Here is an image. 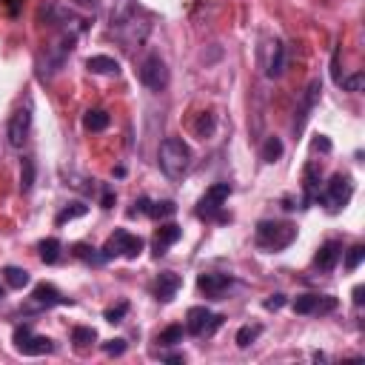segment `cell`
Here are the masks:
<instances>
[{"label":"cell","mask_w":365,"mask_h":365,"mask_svg":"<svg viewBox=\"0 0 365 365\" xmlns=\"http://www.w3.org/2000/svg\"><path fill=\"white\" fill-rule=\"evenodd\" d=\"M148 208H152V200L140 197V200H135V208L128 211V214H132V217H137V214H148Z\"/></svg>","instance_id":"obj_40"},{"label":"cell","mask_w":365,"mask_h":365,"mask_svg":"<svg viewBox=\"0 0 365 365\" xmlns=\"http://www.w3.org/2000/svg\"><path fill=\"white\" fill-rule=\"evenodd\" d=\"M231 195V186L228 183H214L206 195L200 197L195 214L200 220H226V214H223V203L228 200Z\"/></svg>","instance_id":"obj_9"},{"label":"cell","mask_w":365,"mask_h":365,"mask_svg":"<svg viewBox=\"0 0 365 365\" xmlns=\"http://www.w3.org/2000/svg\"><path fill=\"white\" fill-rule=\"evenodd\" d=\"M86 69H89L92 75H117L120 63L109 55H92L89 60H86Z\"/></svg>","instance_id":"obj_21"},{"label":"cell","mask_w":365,"mask_h":365,"mask_svg":"<svg viewBox=\"0 0 365 365\" xmlns=\"http://www.w3.org/2000/svg\"><path fill=\"white\" fill-rule=\"evenodd\" d=\"M286 303H288L286 294H271V297L266 299V303H263V308H266V311H280Z\"/></svg>","instance_id":"obj_39"},{"label":"cell","mask_w":365,"mask_h":365,"mask_svg":"<svg viewBox=\"0 0 365 365\" xmlns=\"http://www.w3.org/2000/svg\"><path fill=\"white\" fill-rule=\"evenodd\" d=\"M297 240V226L291 223H277V220H263L257 226V246L263 251H283Z\"/></svg>","instance_id":"obj_5"},{"label":"cell","mask_w":365,"mask_h":365,"mask_svg":"<svg viewBox=\"0 0 365 365\" xmlns=\"http://www.w3.org/2000/svg\"><path fill=\"white\" fill-rule=\"evenodd\" d=\"M14 348L26 357H43V354H52L55 351V342L49 337H37L32 334L29 326L23 328H14Z\"/></svg>","instance_id":"obj_12"},{"label":"cell","mask_w":365,"mask_h":365,"mask_svg":"<svg viewBox=\"0 0 365 365\" xmlns=\"http://www.w3.org/2000/svg\"><path fill=\"white\" fill-rule=\"evenodd\" d=\"M157 160H160V168L168 180H183L191 168V148L183 137H166L157 148Z\"/></svg>","instance_id":"obj_2"},{"label":"cell","mask_w":365,"mask_h":365,"mask_svg":"<svg viewBox=\"0 0 365 365\" xmlns=\"http://www.w3.org/2000/svg\"><path fill=\"white\" fill-rule=\"evenodd\" d=\"M171 214H177V203H171V200H163V203H152V208H148V217H155V220L171 217Z\"/></svg>","instance_id":"obj_33"},{"label":"cell","mask_w":365,"mask_h":365,"mask_svg":"<svg viewBox=\"0 0 365 365\" xmlns=\"http://www.w3.org/2000/svg\"><path fill=\"white\" fill-rule=\"evenodd\" d=\"M337 308L334 297H319V294H299L294 299V314H331Z\"/></svg>","instance_id":"obj_14"},{"label":"cell","mask_w":365,"mask_h":365,"mask_svg":"<svg viewBox=\"0 0 365 365\" xmlns=\"http://www.w3.org/2000/svg\"><path fill=\"white\" fill-rule=\"evenodd\" d=\"M0 299H3V288H0Z\"/></svg>","instance_id":"obj_47"},{"label":"cell","mask_w":365,"mask_h":365,"mask_svg":"<svg viewBox=\"0 0 365 365\" xmlns=\"http://www.w3.org/2000/svg\"><path fill=\"white\" fill-rule=\"evenodd\" d=\"M75 3H80L83 9H92V12H97V9L103 6V0H75Z\"/></svg>","instance_id":"obj_42"},{"label":"cell","mask_w":365,"mask_h":365,"mask_svg":"<svg viewBox=\"0 0 365 365\" xmlns=\"http://www.w3.org/2000/svg\"><path fill=\"white\" fill-rule=\"evenodd\" d=\"M180 286H183L180 274H175V271H166V274H160V277H157V283H155V297L160 299V303H171V299L177 297Z\"/></svg>","instance_id":"obj_18"},{"label":"cell","mask_w":365,"mask_h":365,"mask_svg":"<svg viewBox=\"0 0 365 365\" xmlns=\"http://www.w3.org/2000/svg\"><path fill=\"white\" fill-rule=\"evenodd\" d=\"M234 286V280L228 274H200L197 277V288L208 297V299H223L226 291Z\"/></svg>","instance_id":"obj_16"},{"label":"cell","mask_w":365,"mask_h":365,"mask_svg":"<svg viewBox=\"0 0 365 365\" xmlns=\"http://www.w3.org/2000/svg\"><path fill=\"white\" fill-rule=\"evenodd\" d=\"M180 237H183V228L180 226H175V223L160 226L157 228V237H155V257H157V260L168 251V246H175Z\"/></svg>","instance_id":"obj_20"},{"label":"cell","mask_w":365,"mask_h":365,"mask_svg":"<svg viewBox=\"0 0 365 365\" xmlns=\"http://www.w3.org/2000/svg\"><path fill=\"white\" fill-rule=\"evenodd\" d=\"M86 211H89V206H86V203H72V206H66V208H63V211L57 214L55 223H57V226H66V223H72V220L83 217Z\"/></svg>","instance_id":"obj_27"},{"label":"cell","mask_w":365,"mask_h":365,"mask_svg":"<svg viewBox=\"0 0 365 365\" xmlns=\"http://www.w3.org/2000/svg\"><path fill=\"white\" fill-rule=\"evenodd\" d=\"M362 260H365V246H354V248H348V254H346V268H348V271H357Z\"/></svg>","instance_id":"obj_36"},{"label":"cell","mask_w":365,"mask_h":365,"mask_svg":"<svg viewBox=\"0 0 365 365\" xmlns=\"http://www.w3.org/2000/svg\"><path fill=\"white\" fill-rule=\"evenodd\" d=\"M34 175H37L34 160L23 157V163H20V191H23V195H29V191L34 188Z\"/></svg>","instance_id":"obj_25"},{"label":"cell","mask_w":365,"mask_h":365,"mask_svg":"<svg viewBox=\"0 0 365 365\" xmlns=\"http://www.w3.org/2000/svg\"><path fill=\"white\" fill-rule=\"evenodd\" d=\"M160 357H163L166 362H183V359H186L183 354H160Z\"/></svg>","instance_id":"obj_45"},{"label":"cell","mask_w":365,"mask_h":365,"mask_svg":"<svg viewBox=\"0 0 365 365\" xmlns=\"http://www.w3.org/2000/svg\"><path fill=\"white\" fill-rule=\"evenodd\" d=\"M148 29H152V23H148V17H143L140 6H135V0H117L112 12V34L128 52L146 40Z\"/></svg>","instance_id":"obj_1"},{"label":"cell","mask_w":365,"mask_h":365,"mask_svg":"<svg viewBox=\"0 0 365 365\" xmlns=\"http://www.w3.org/2000/svg\"><path fill=\"white\" fill-rule=\"evenodd\" d=\"M183 326H168V328H163L160 334H157V342L163 348H171V346H177V342H183Z\"/></svg>","instance_id":"obj_28"},{"label":"cell","mask_w":365,"mask_h":365,"mask_svg":"<svg viewBox=\"0 0 365 365\" xmlns=\"http://www.w3.org/2000/svg\"><path fill=\"white\" fill-rule=\"evenodd\" d=\"M109 112H103V109H89L86 112V117H83V126L89 128V132H106L109 128Z\"/></svg>","instance_id":"obj_22"},{"label":"cell","mask_w":365,"mask_h":365,"mask_svg":"<svg viewBox=\"0 0 365 365\" xmlns=\"http://www.w3.org/2000/svg\"><path fill=\"white\" fill-rule=\"evenodd\" d=\"M100 203H103V208H112V206H115V195H112V188H106V191H103V200H100Z\"/></svg>","instance_id":"obj_43"},{"label":"cell","mask_w":365,"mask_h":365,"mask_svg":"<svg viewBox=\"0 0 365 365\" xmlns=\"http://www.w3.org/2000/svg\"><path fill=\"white\" fill-rule=\"evenodd\" d=\"M263 160L266 163H277V160H280L283 157V140L280 137H268L266 143H263Z\"/></svg>","instance_id":"obj_29"},{"label":"cell","mask_w":365,"mask_h":365,"mask_svg":"<svg viewBox=\"0 0 365 365\" xmlns=\"http://www.w3.org/2000/svg\"><path fill=\"white\" fill-rule=\"evenodd\" d=\"M260 334H263V328H260V326H243V328L237 331V346H240V348H248L251 342H254L257 337H260Z\"/></svg>","instance_id":"obj_34"},{"label":"cell","mask_w":365,"mask_h":365,"mask_svg":"<svg viewBox=\"0 0 365 365\" xmlns=\"http://www.w3.org/2000/svg\"><path fill=\"white\" fill-rule=\"evenodd\" d=\"M303 188H306V203H311L319 195V168L314 163L306 166V175H303Z\"/></svg>","instance_id":"obj_23"},{"label":"cell","mask_w":365,"mask_h":365,"mask_svg":"<svg viewBox=\"0 0 365 365\" xmlns=\"http://www.w3.org/2000/svg\"><path fill=\"white\" fill-rule=\"evenodd\" d=\"M317 197L323 200V206L331 214H337V211H342V208L351 203V197H354V183H351L348 175H331V180L326 183V188L319 191Z\"/></svg>","instance_id":"obj_6"},{"label":"cell","mask_w":365,"mask_h":365,"mask_svg":"<svg viewBox=\"0 0 365 365\" xmlns=\"http://www.w3.org/2000/svg\"><path fill=\"white\" fill-rule=\"evenodd\" d=\"M75 43H77L75 34H57V40H52L49 46L37 55V77L40 80H52L57 72H63L66 60L75 52Z\"/></svg>","instance_id":"obj_4"},{"label":"cell","mask_w":365,"mask_h":365,"mask_svg":"<svg viewBox=\"0 0 365 365\" xmlns=\"http://www.w3.org/2000/svg\"><path fill=\"white\" fill-rule=\"evenodd\" d=\"M29 132H32V106H23L17 109L9 123H6V140L12 148H23L26 140H29Z\"/></svg>","instance_id":"obj_13"},{"label":"cell","mask_w":365,"mask_h":365,"mask_svg":"<svg viewBox=\"0 0 365 365\" xmlns=\"http://www.w3.org/2000/svg\"><path fill=\"white\" fill-rule=\"evenodd\" d=\"M339 257H342V243L328 240V243L319 246V251L314 254V266H317L319 271H331V268L339 263Z\"/></svg>","instance_id":"obj_19"},{"label":"cell","mask_w":365,"mask_h":365,"mask_svg":"<svg viewBox=\"0 0 365 365\" xmlns=\"http://www.w3.org/2000/svg\"><path fill=\"white\" fill-rule=\"evenodd\" d=\"M95 339H97V331L89 328V326H77V328L72 331V342H75L77 348H89Z\"/></svg>","instance_id":"obj_30"},{"label":"cell","mask_w":365,"mask_h":365,"mask_svg":"<svg viewBox=\"0 0 365 365\" xmlns=\"http://www.w3.org/2000/svg\"><path fill=\"white\" fill-rule=\"evenodd\" d=\"M143 240L137 237V234H128L126 228H117L109 240H106V246L100 248L106 260H112V257H126V260H137V257L143 254Z\"/></svg>","instance_id":"obj_8"},{"label":"cell","mask_w":365,"mask_h":365,"mask_svg":"<svg viewBox=\"0 0 365 365\" xmlns=\"http://www.w3.org/2000/svg\"><path fill=\"white\" fill-rule=\"evenodd\" d=\"M314 148H317V152H326V155H328V152H331V140H328L326 135H319V137L314 140Z\"/></svg>","instance_id":"obj_41"},{"label":"cell","mask_w":365,"mask_h":365,"mask_svg":"<svg viewBox=\"0 0 365 365\" xmlns=\"http://www.w3.org/2000/svg\"><path fill=\"white\" fill-rule=\"evenodd\" d=\"M37 20H40L43 26L57 29L60 34H75V37L89 29V17L77 14L75 9L63 6V3H43L37 9Z\"/></svg>","instance_id":"obj_3"},{"label":"cell","mask_w":365,"mask_h":365,"mask_svg":"<svg viewBox=\"0 0 365 365\" xmlns=\"http://www.w3.org/2000/svg\"><path fill=\"white\" fill-rule=\"evenodd\" d=\"M337 86H342L346 92H362V86H365V75L362 72H354V75H348V77H339V83Z\"/></svg>","instance_id":"obj_35"},{"label":"cell","mask_w":365,"mask_h":365,"mask_svg":"<svg viewBox=\"0 0 365 365\" xmlns=\"http://www.w3.org/2000/svg\"><path fill=\"white\" fill-rule=\"evenodd\" d=\"M214 126H217V123H214V115H211V112H203V115L197 117V123H195V135H197L200 140H208V137L214 135Z\"/></svg>","instance_id":"obj_31"},{"label":"cell","mask_w":365,"mask_h":365,"mask_svg":"<svg viewBox=\"0 0 365 365\" xmlns=\"http://www.w3.org/2000/svg\"><path fill=\"white\" fill-rule=\"evenodd\" d=\"M362 299H365V286H357L354 288V306H362Z\"/></svg>","instance_id":"obj_44"},{"label":"cell","mask_w":365,"mask_h":365,"mask_svg":"<svg viewBox=\"0 0 365 365\" xmlns=\"http://www.w3.org/2000/svg\"><path fill=\"white\" fill-rule=\"evenodd\" d=\"M3 3H17V0H3Z\"/></svg>","instance_id":"obj_46"},{"label":"cell","mask_w":365,"mask_h":365,"mask_svg":"<svg viewBox=\"0 0 365 365\" xmlns=\"http://www.w3.org/2000/svg\"><path fill=\"white\" fill-rule=\"evenodd\" d=\"M3 280H6V286L9 288H26L29 286V271L26 268H17V266H6L3 268Z\"/></svg>","instance_id":"obj_24"},{"label":"cell","mask_w":365,"mask_h":365,"mask_svg":"<svg viewBox=\"0 0 365 365\" xmlns=\"http://www.w3.org/2000/svg\"><path fill=\"white\" fill-rule=\"evenodd\" d=\"M75 257H80L83 263H92V266H103L106 263V257H103V251L97 254V248H92V246H75Z\"/></svg>","instance_id":"obj_32"},{"label":"cell","mask_w":365,"mask_h":365,"mask_svg":"<svg viewBox=\"0 0 365 365\" xmlns=\"http://www.w3.org/2000/svg\"><path fill=\"white\" fill-rule=\"evenodd\" d=\"M128 314V303H117L115 308H106V323H120V319Z\"/></svg>","instance_id":"obj_37"},{"label":"cell","mask_w":365,"mask_h":365,"mask_svg":"<svg viewBox=\"0 0 365 365\" xmlns=\"http://www.w3.org/2000/svg\"><path fill=\"white\" fill-rule=\"evenodd\" d=\"M37 251H40V260H43V263H49V266H55V263L60 260V240H55V237H49V240H43V243L37 246Z\"/></svg>","instance_id":"obj_26"},{"label":"cell","mask_w":365,"mask_h":365,"mask_svg":"<svg viewBox=\"0 0 365 365\" xmlns=\"http://www.w3.org/2000/svg\"><path fill=\"white\" fill-rule=\"evenodd\" d=\"M286 72V43L283 40H268V52H266V77L277 80Z\"/></svg>","instance_id":"obj_17"},{"label":"cell","mask_w":365,"mask_h":365,"mask_svg":"<svg viewBox=\"0 0 365 365\" xmlns=\"http://www.w3.org/2000/svg\"><path fill=\"white\" fill-rule=\"evenodd\" d=\"M137 77H140V83L146 86V89H152V92H163L166 86H168V80H171L166 60H163L157 52L146 55V57L140 60V66H137Z\"/></svg>","instance_id":"obj_7"},{"label":"cell","mask_w":365,"mask_h":365,"mask_svg":"<svg viewBox=\"0 0 365 365\" xmlns=\"http://www.w3.org/2000/svg\"><path fill=\"white\" fill-rule=\"evenodd\" d=\"M55 306H72V299L69 297H63L55 286L49 283H40L34 286L32 297H29V308H55Z\"/></svg>","instance_id":"obj_15"},{"label":"cell","mask_w":365,"mask_h":365,"mask_svg":"<svg viewBox=\"0 0 365 365\" xmlns=\"http://www.w3.org/2000/svg\"><path fill=\"white\" fill-rule=\"evenodd\" d=\"M126 339H109V342H103V351L109 354V357H123L126 354Z\"/></svg>","instance_id":"obj_38"},{"label":"cell","mask_w":365,"mask_h":365,"mask_svg":"<svg viewBox=\"0 0 365 365\" xmlns=\"http://www.w3.org/2000/svg\"><path fill=\"white\" fill-rule=\"evenodd\" d=\"M319 95H323V80H319V77H314V80L306 86V92H303V97H299V103H297L294 123H291V132H294V137H299V135H303V128H306V123H308L311 112L317 109V103H319Z\"/></svg>","instance_id":"obj_10"},{"label":"cell","mask_w":365,"mask_h":365,"mask_svg":"<svg viewBox=\"0 0 365 365\" xmlns=\"http://www.w3.org/2000/svg\"><path fill=\"white\" fill-rule=\"evenodd\" d=\"M188 323H186V331L188 334H195V337H211L214 331H217L220 326H223V314H214V311H208V308H188Z\"/></svg>","instance_id":"obj_11"}]
</instances>
